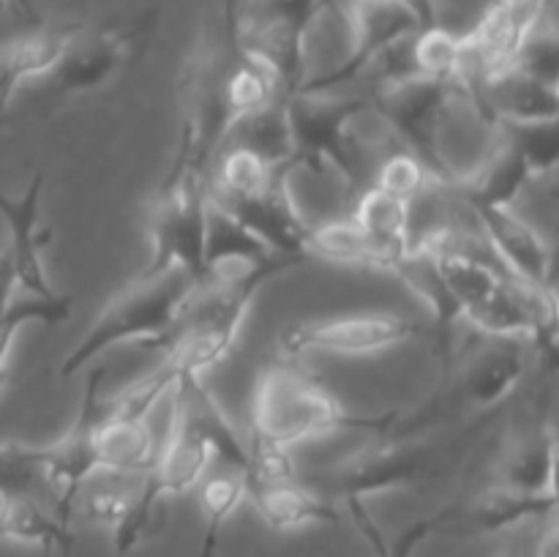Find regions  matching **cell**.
<instances>
[{
	"label": "cell",
	"mask_w": 559,
	"mask_h": 557,
	"mask_svg": "<svg viewBox=\"0 0 559 557\" xmlns=\"http://www.w3.org/2000/svg\"><path fill=\"white\" fill-rule=\"evenodd\" d=\"M304 262V257L273 254L271 260L243 268L235 276L222 273L213 282L202 284L162 347L167 349V360L162 366L169 371L175 386L180 380H197L222 364L265 284Z\"/></svg>",
	"instance_id": "obj_1"
},
{
	"label": "cell",
	"mask_w": 559,
	"mask_h": 557,
	"mask_svg": "<svg viewBox=\"0 0 559 557\" xmlns=\"http://www.w3.org/2000/svg\"><path fill=\"white\" fill-rule=\"evenodd\" d=\"M399 420L396 410L358 415L344 407L314 375L295 364H267L257 377L251 435L271 446L289 448L331 431H377L385 435Z\"/></svg>",
	"instance_id": "obj_2"
},
{
	"label": "cell",
	"mask_w": 559,
	"mask_h": 557,
	"mask_svg": "<svg viewBox=\"0 0 559 557\" xmlns=\"http://www.w3.org/2000/svg\"><path fill=\"white\" fill-rule=\"evenodd\" d=\"M202 282L183 268H167L158 273H140L123 289L109 298L91 331L76 342L58 366V377H74L115 344L140 342L162 349L169 333L183 317L186 306L200 293Z\"/></svg>",
	"instance_id": "obj_3"
},
{
	"label": "cell",
	"mask_w": 559,
	"mask_h": 557,
	"mask_svg": "<svg viewBox=\"0 0 559 557\" xmlns=\"http://www.w3.org/2000/svg\"><path fill=\"white\" fill-rule=\"evenodd\" d=\"M287 102L289 129H293L295 169L309 167L314 173L331 164L353 189L360 186L358 147L353 145L349 126L360 112L371 107L366 96H342V93H298Z\"/></svg>",
	"instance_id": "obj_4"
},
{
	"label": "cell",
	"mask_w": 559,
	"mask_h": 557,
	"mask_svg": "<svg viewBox=\"0 0 559 557\" xmlns=\"http://www.w3.org/2000/svg\"><path fill=\"white\" fill-rule=\"evenodd\" d=\"M349 52L325 74L306 80L300 93H325L358 80L388 49L409 42L426 27L413 0H347Z\"/></svg>",
	"instance_id": "obj_5"
},
{
	"label": "cell",
	"mask_w": 559,
	"mask_h": 557,
	"mask_svg": "<svg viewBox=\"0 0 559 557\" xmlns=\"http://www.w3.org/2000/svg\"><path fill=\"white\" fill-rule=\"evenodd\" d=\"M213 448L202 440L189 426L173 424L167 448L156 453V462L145 473V484L131 497V508L123 522L112 528V549L118 557H126L136 549V544L145 535L156 506L169 495H183L194 489L202 481L205 470L213 462Z\"/></svg>",
	"instance_id": "obj_6"
},
{
	"label": "cell",
	"mask_w": 559,
	"mask_h": 557,
	"mask_svg": "<svg viewBox=\"0 0 559 557\" xmlns=\"http://www.w3.org/2000/svg\"><path fill=\"white\" fill-rule=\"evenodd\" d=\"M453 87L456 85L424 74H404L396 80L377 82L374 93L369 96L371 109L385 123V129L396 134L409 147V153H415L426 164L431 178L448 191L453 189L437 158L435 131Z\"/></svg>",
	"instance_id": "obj_7"
},
{
	"label": "cell",
	"mask_w": 559,
	"mask_h": 557,
	"mask_svg": "<svg viewBox=\"0 0 559 557\" xmlns=\"http://www.w3.org/2000/svg\"><path fill=\"white\" fill-rule=\"evenodd\" d=\"M104 377H107V366H96L87 375L85 393H82L80 410H76L69 431L58 442L44 446L41 486L52 497V513L63 524L71 522L76 495H80L87 475L98 470L96 426L102 418Z\"/></svg>",
	"instance_id": "obj_8"
},
{
	"label": "cell",
	"mask_w": 559,
	"mask_h": 557,
	"mask_svg": "<svg viewBox=\"0 0 559 557\" xmlns=\"http://www.w3.org/2000/svg\"><path fill=\"white\" fill-rule=\"evenodd\" d=\"M207 189L211 186H191V189L156 191L151 213V262L142 273H158L167 268H183L191 276L207 284L202 268V246H205L207 222Z\"/></svg>",
	"instance_id": "obj_9"
},
{
	"label": "cell",
	"mask_w": 559,
	"mask_h": 557,
	"mask_svg": "<svg viewBox=\"0 0 559 557\" xmlns=\"http://www.w3.org/2000/svg\"><path fill=\"white\" fill-rule=\"evenodd\" d=\"M147 36V20L112 22L98 31H82L58 69L49 74L58 98H76L107 87L134 58L136 44Z\"/></svg>",
	"instance_id": "obj_10"
},
{
	"label": "cell",
	"mask_w": 559,
	"mask_h": 557,
	"mask_svg": "<svg viewBox=\"0 0 559 557\" xmlns=\"http://www.w3.org/2000/svg\"><path fill=\"white\" fill-rule=\"evenodd\" d=\"M420 333H424V325L402 315H349L333 317V320L295 322L284 328L282 344L289 355H369L409 342Z\"/></svg>",
	"instance_id": "obj_11"
},
{
	"label": "cell",
	"mask_w": 559,
	"mask_h": 557,
	"mask_svg": "<svg viewBox=\"0 0 559 557\" xmlns=\"http://www.w3.org/2000/svg\"><path fill=\"white\" fill-rule=\"evenodd\" d=\"M495 254L508 265L519 284L544 298H555V257L538 229L519 218L511 208L467 205Z\"/></svg>",
	"instance_id": "obj_12"
},
{
	"label": "cell",
	"mask_w": 559,
	"mask_h": 557,
	"mask_svg": "<svg viewBox=\"0 0 559 557\" xmlns=\"http://www.w3.org/2000/svg\"><path fill=\"white\" fill-rule=\"evenodd\" d=\"M44 180L47 178L38 169L20 197H11L0 189V216H3L5 227H9V246H5V251L11 257V265H14L16 287L25 289L31 298L58 300L63 298V293L52 287L41 257V249L49 244V233L38 229Z\"/></svg>",
	"instance_id": "obj_13"
},
{
	"label": "cell",
	"mask_w": 559,
	"mask_h": 557,
	"mask_svg": "<svg viewBox=\"0 0 559 557\" xmlns=\"http://www.w3.org/2000/svg\"><path fill=\"white\" fill-rule=\"evenodd\" d=\"M431 475V457L415 446H382L353 453L333 464L328 481L333 495L347 500H366L377 491L402 489Z\"/></svg>",
	"instance_id": "obj_14"
},
{
	"label": "cell",
	"mask_w": 559,
	"mask_h": 557,
	"mask_svg": "<svg viewBox=\"0 0 559 557\" xmlns=\"http://www.w3.org/2000/svg\"><path fill=\"white\" fill-rule=\"evenodd\" d=\"M289 173L293 169L287 167L276 169L271 183L254 197L211 194V200L218 202L229 216L238 218L246 229H251L271 251H276V254H295L306 260L304 240L306 233H309V224L298 216L293 197H289Z\"/></svg>",
	"instance_id": "obj_15"
},
{
	"label": "cell",
	"mask_w": 559,
	"mask_h": 557,
	"mask_svg": "<svg viewBox=\"0 0 559 557\" xmlns=\"http://www.w3.org/2000/svg\"><path fill=\"white\" fill-rule=\"evenodd\" d=\"M527 364L530 358L524 342L495 339L464 360L462 371H459V391L469 407L491 410L522 386Z\"/></svg>",
	"instance_id": "obj_16"
},
{
	"label": "cell",
	"mask_w": 559,
	"mask_h": 557,
	"mask_svg": "<svg viewBox=\"0 0 559 557\" xmlns=\"http://www.w3.org/2000/svg\"><path fill=\"white\" fill-rule=\"evenodd\" d=\"M175 391V415L173 424L189 426L213 448V457L227 462L235 473L243 475L249 467V442L238 435L233 420L222 410L211 391L197 380H180Z\"/></svg>",
	"instance_id": "obj_17"
},
{
	"label": "cell",
	"mask_w": 559,
	"mask_h": 557,
	"mask_svg": "<svg viewBox=\"0 0 559 557\" xmlns=\"http://www.w3.org/2000/svg\"><path fill=\"white\" fill-rule=\"evenodd\" d=\"M484 115L495 123H544L559 120V85L508 69L484 85L475 98Z\"/></svg>",
	"instance_id": "obj_18"
},
{
	"label": "cell",
	"mask_w": 559,
	"mask_h": 557,
	"mask_svg": "<svg viewBox=\"0 0 559 557\" xmlns=\"http://www.w3.org/2000/svg\"><path fill=\"white\" fill-rule=\"evenodd\" d=\"M407 251L409 249H399V246H388L369 238L353 218H336V222H325L320 227H309L304 240L306 260L317 257V260L377 268V271L388 273H393V268L404 260Z\"/></svg>",
	"instance_id": "obj_19"
},
{
	"label": "cell",
	"mask_w": 559,
	"mask_h": 557,
	"mask_svg": "<svg viewBox=\"0 0 559 557\" xmlns=\"http://www.w3.org/2000/svg\"><path fill=\"white\" fill-rule=\"evenodd\" d=\"M246 497L254 500L257 513L273 533H289L306 524H338L342 513L314 491L304 489L295 481H276V484H262V481H246Z\"/></svg>",
	"instance_id": "obj_20"
},
{
	"label": "cell",
	"mask_w": 559,
	"mask_h": 557,
	"mask_svg": "<svg viewBox=\"0 0 559 557\" xmlns=\"http://www.w3.org/2000/svg\"><path fill=\"white\" fill-rule=\"evenodd\" d=\"M500 486L524 495H557V437L549 426L519 437L500 467Z\"/></svg>",
	"instance_id": "obj_21"
},
{
	"label": "cell",
	"mask_w": 559,
	"mask_h": 557,
	"mask_svg": "<svg viewBox=\"0 0 559 557\" xmlns=\"http://www.w3.org/2000/svg\"><path fill=\"white\" fill-rule=\"evenodd\" d=\"M276 251L267 249L251 229L235 216H229L218 202L211 200V189H207V222H205V246H202V268H205L207 282L227 273V265L233 262H243L246 268L265 262Z\"/></svg>",
	"instance_id": "obj_22"
},
{
	"label": "cell",
	"mask_w": 559,
	"mask_h": 557,
	"mask_svg": "<svg viewBox=\"0 0 559 557\" xmlns=\"http://www.w3.org/2000/svg\"><path fill=\"white\" fill-rule=\"evenodd\" d=\"M530 180H533L530 167L519 156L516 147L502 137L495 151L484 158V164L453 194L462 197L464 205L511 208Z\"/></svg>",
	"instance_id": "obj_23"
},
{
	"label": "cell",
	"mask_w": 559,
	"mask_h": 557,
	"mask_svg": "<svg viewBox=\"0 0 559 557\" xmlns=\"http://www.w3.org/2000/svg\"><path fill=\"white\" fill-rule=\"evenodd\" d=\"M98 470L107 473L145 475L156 462V446L145 420L102 415L96 426Z\"/></svg>",
	"instance_id": "obj_24"
},
{
	"label": "cell",
	"mask_w": 559,
	"mask_h": 557,
	"mask_svg": "<svg viewBox=\"0 0 559 557\" xmlns=\"http://www.w3.org/2000/svg\"><path fill=\"white\" fill-rule=\"evenodd\" d=\"M3 541H22V544L49 546L55 552L69 555L74 546V533L69 524L58 522L52 511L41 506L36 497H0V544Z\"/></svg>",
	"instance_id": "obj_25"
},
{
	"label": "cell",
	"mask_w": 559,
	"mask_h": 557,
	"mask_svg": "<svg viewBox=\"0 0 559 557\" xmlns=\"http://www.w3.org/2000/svg\"><path fill=\"white\" fill-rule=\"evenodd\" d=\"M233 140L235 147H246V151L257 153L262 162L273 164V167L295 169L293 129H289V115L284 96L273 98L267 107L257 109L254 115L240 120L227 142Z\"/></svg>",
	"instance_id": "obj_26"
},
{
	"label": "cell",
	"mask_w": 559,
	"mask_h": 557,
	"mask_svg": "<svg viewBox=\"0 0 559 557\" xmlns=\"http://www.w3.org/2000/svg\"><path fill=\"white\" fill-rule=\"evenodd\" d=\"M557 502V495H524V491H513L508 486L497 484L484 495H478L469 511L459 513V517L467 519L480 533H500V530L516 528V524L530 522V519L555 517Z\"/></svg>",
	"instance_id": "obj_27"
},
{
	"label": "cell",
	"mask_w": 559,
	"mask_h": 557,
	"mask_svg": "<svg viewBox=\"0 0 559 557\" xmlns=\"http://www.w3.org/2000/svg\"><path fill=\"white\" fill-rule=\"evenodd\" d=\"M349 218H353L369 238L388 246H399V249H409V233H413L409 202L388 194L380 186L358 189Z\"/></svg>",
	"instance_id": "obj_28"
},
{
	"label": "cell",
	"mask_w": 559,
	"mask_h": 557,
	"mask_svg": "<svg viewBox=\"0 0 559 557\" xmlns=\"http://www.w3.org/2000/svg\"><path fill=\"white\" fill-rule=\"evenodd\" d=\"M82 31H85L82 22H60V25L38 27L31 36L11 42V58H14V66L22 80L52 74Z\"/></svg>",
	"instance_id": "obj_29"
},
{
	"label": "cell",
	"mask_w": 559,
	"mask_h": 557,
	"mask_svg": "<svg viewBox=\"0 0 559 557\" xmlns=\"http://www.w3.org/2000/svg\"><path fill=\"white\" fill-rule=\"evenodd\" d=\"M246 500V478L240 473L216 475L202 484L200 506H202V538L200 555L197 557H216L218 538L224 533L227 519L238 511L240 502Z\"/></svg>",
	"instance_id": "obj_30"
},
{
	"label": "cell",
	"mask_w": 559,
	"mask_h": 557,
	"mask_svg": "<svg viewBox=\"0 0 559 557\" xmlns=\"http://www.w3.org/2000/svg\"><path fill=\"white\" fill-rule=\"evenodd\" d=\"M459 55H462V36L442 25H429L409 42V60L415 74L456 85Z\"/></svg>",
	"instance_id": "obj_31"
},
{
	"label": "cell",
	"mask_w": 559,
	"mask_h": 557,
	"mask_svg": "<svg viewBox=\"0 0 559 557\" xmlns=\"http://www.w3.org/2000/svg\"><path fill=\"white\" fill-rule=\"evenodd\" d=\"M276 169L282 167H273V164L262 162L257 153L246 151V147L229 145V151L222 156V164H218L216 180H211V194L254 197L271 183Z\"/></svg>",
	"instance_id": "obj_32"
},
{
	"label": "cell",
	"mask_w": 559,
	"mask_h": 557,
	"mask_svg": "<svg viewBox=\"0 0 559 557\" xmlns=\"http://www.w3.org/2000/svg\"><path fill=\"white\" fill-rule=\"evenodd\" d=\"M502 137L516 147L519 156L530 167L535 178L555 175L559 164V120H544V123H497Z\"/></svg>",
	"instance_id": "obj_33"
},
{
	"label": "cell",
	"mask_w": 559,
	"mask_h": 557,
	"mask_svg": "<svg viewBox=\"0 0 559 557\" xmlns=\"http://www.w3.org/2000/svg\"><path fill=\"white\" fill-rule=\"evenodd\" d=\"M71 295H63L58 300H9V304L0 309V388L5 382V355H9L11 342L20 333V328H25L27 322H41V325L52 328L60 322L69 320L71 315Z\"/></svg>",
	"instance_id": "obj_34"
},
{
	"label": "cell",
	"mask_w": 559,
	"mask_h": 557,
	"mask_svg": "<svg viewBox=\"0 0 559 557\" xmlns=\"http://www.w3.org/2000/svg\"><path fill=\"white\" fill-rule=\"evenodd\" d=\"M374 186H380L382 191H388V194L399 197V200H404L413 205L418 197H424L426 191L435 189V186H440V183L431 178V173L426 169V164L420 162L415 153L396 151L380 164Z\"/></svg>",
	"instance_id": "obj_35"
},
{
	"label": "cell",
	"mask_w": 559,
	"mask_h": 557,
	"mask_svg": "<svg viewBox=\"0 0 559 557\" xmlns=\"http://www.w3.org/2000/svg\"><path fill=\"white\" fill-rule=\"evenodd\" d=\"M44 446H0V497H36L41 486Z\"/></svg>",
	"instance_id": "obj_36"
},
{
	"label": "cell",
	"mask_w": 559,
	"mask_h": 557,
	"mask_svg": "<svg viewBox=\"0 0 559 557\" xmlns=\"http://www.w3.org/2000/svg\"><path fill=\"white\" fill-rule=\"evenodd\" d=\"M511 69L522 71V74L535 76L540 82H549V85H559V42L557 31L549 22H540L524 44L519 47L516 58H513Z\"/></svg>",
	"instance_id": "obj_37"
},
{
	"label": "cell",
	"mask_w": 559,
	"mask_h": 557,
	"mask_svg": "<svg viewBox=\"0 0 559 557\" xmlns=\"http://www.w3.org/2000/svg\"><path fill=\"white\" fill-rule=\"evenodd\" d=\"M459 513H462V508L448 506V508H440L437 513H431V517L418 519V522L409 524V528L404 530L393 544H388L385 557H413L415 549H418L429 535H435L437 530H442L445 524H451L453 519H459Z\"/></svg>",
	"instance_id": "obj_38"
},
{
	"label": "cell",
	"mask_w": 559,
	"mask_h": 557,
	"mask_svg": "<svg viewBox=\"0 0 559 557\" xmlns=\"http://www.w3.org/2000/svg\"><path fill=\"white\" fill-rule=\"evenodd\" d=\"M131 497L134 495H129V491L104 486V489H96L87 495L85 508H82V517H85L87 522H98V524H109V528H115V524L123 522V517L129 513Z\"/></svg>",
	"instance_id": "obj_39"
},
{
	"label": "cell",
	"mask_w": 559,
	"mask_h": 557,
	"mask_svg": "<svg viewBox=\"0 0 559 557\" xmlns=\"http://www.w3.org/2000/svg\"><path fill=\"white\" fill-rule=\"evenodd\" d=\"M495 3L506 11L519 36L527 38L546 20V9L551 0H495Z\"/></svg>",
	"instance_id": "obj_40"
},
{
	"label": "cell",
	"mask_w": 559,
	"mask_h": 557,
	"mask_svg": "<svg viewBox=\"0 0 559 557\" xmlns=\"http://www.w3.org/2000/svg\"><path fill=\"white\" fill-rule=\"evenodd\" d=\"M22 82L25 80H22L20 71H16L11 49L9 44H5V47H0V112H5V107L11 104V98H14L16 87H20Z\"/></svg>",
	"instance_id": "obj_41"
},
{
	"label": "cell",
	"mask_w": 559,
	"mask_h": 557,
	"mask_svg": "<svg viewBox=\"0 0 559 557\" xmlns=\"http://www.w3.org/2000/svg\"><path fill=\"white\" fill-rule=\"evenodd\" d=\"M16 287V278H14V265H11V257L9 251H0V309L11 300V293Z\"/></svg>",
	"instance_id": "obj_42"
},
{
	"label": "cell",
	"mask_w": 559,
	"mask_h": 557,
	"mask_svg": "<svg viewBox=\"0 0 559 557\" xmlns=\"http://www.w3.org/2000/svg\"><path fill=\"white\" fill-rule=\"evenodd\" d=\"M0 14H16L27 22H38V9L33 0H0Z\"/></svg>",
	"instance_id": "obj_43"
},
{
	"label": "cell",
	"mask_w": 559,
	"mask_h": 557,
	"mask_svg": "<svg viewBox=\"0 0 559 557\" xmlns=\"http://www.w3.org/2000/svg\"><path fill=\"white\" fill-rule=\"evenodd\" d=\"M413 3L418 5V11H420V16H424L426 27L437 25V22H435V0H413Z\"/></svg>",
	"instance_id": "obj_44"
},
{
	"label": "cell",
	"mask_w": 559,
	"mask_h": 557,
	"mask_svg": "<svg viewBox=\"0 0 559 557\" xmlns=\"http://www.w3.org/2000/svg\"><path fill=\"white\" fill-rule=\"evenodd\" d=\"M41 557H55V549H49V546H44Z\"/></svg>",
	"instance_id": "obj_45"
}]
</instances>
